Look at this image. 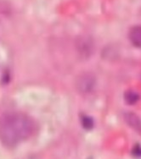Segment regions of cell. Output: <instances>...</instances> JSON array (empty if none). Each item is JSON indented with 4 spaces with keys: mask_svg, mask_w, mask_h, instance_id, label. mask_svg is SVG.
<instances>
[{
    "mask_svg": "<svg viewBox=\"0 0 141 159\" xmlns=\"http://www.w3.org/2000/svg\"><path fill=\"white\" fill-rule=\"evenodd\" d=\"M75 48L80 58L88 59L95 52V43L89 36H80L75 41Z\"/></svg>",
    "mask_w": 141,
    "mask_h": 159,
    "instance_id": "3957f363",
    "label": "cell"
},
{
    "mask_svg": "<svg viewBox=\"0 0 141 159\" xmlns=\"http://www.w3.org/2000/svg\"><path fill=\"white\" fill-rule=\"evenodd\" d=\"M139 97L137 92H134V91H129L124 94V100L128 104L133 105L135 104L139 101Z\"/></svg>",
    "mask_w": 141,
    "mask_h": 159,
    "instance_id": "8992f818",
    "label": "cell"
},
{
    "mask_svg": "<svg viewBox=\"0 0 141 159\" xmlns=\"http://www.w3.org/2000/svg\"><path fill=\"white\" fill-rule=\"evenodd\" d=\"M97 80L91 72H83L79 74L75 80V88L81 95L90 94L95 90Z\"/></svg>",
    "mask_w": 141,
    "mask_h": 159,
    "instance_id": "7a4b0ae2",
    "label": "cell"
},
{
    "mask_svg": "<svg viewBox=\"0 0 141 159\" xmlns=\"http://www.w3.org/2000/svg\"><path fill=\"white\" fill-rule=\"evenodd\" d=\"M82 125H83V128L89 129L93 128V126H94V121L89 116H83L82 118Z\"/></svg>",
    "mask_w": 141,
    "mask_h": 159,
    "instance_id": "52a82bcc",
    "label": "cell"
},
{
    "mask_svg": "<svg viewBox=\"0 0 141 159\" xmlns=\"http://www.w3.org/2000/svg\"><path fill=\"white\" fill-rule=\"evenodd\" d=\"M35 130V123L27 114L18 112L0 117V141L7 147H16L27 140Z\"/></svg>",
    "mask_w": 141,
    "mask_h": 159,
    "instance_id": "6da1fadb",
    "label": "cell"
},
{
    "mask_svg": "<svg viewBox=\"0 0 141 159\" xmlns=\"http://www.w3.org/2000/svg\"><path fill=\"white\" fill-rule=\"evenodd\" d=\"M125 122L132 128L134 130L141 133V119L140 118L134 113H126L124 114Z\"/></svg>",
    "mask_w": 141,
    "mask_h": 159,
    "instance_id": "277c9868",
    "label": "cell"
},
{
    "mask_svg": "<svg viewBox=\"0 0 141 159\" xmlns=\"http://www.w3.org/2000/svg\"><path fill=\"white\" fill-rule=\"evenodd\" d=\"M129 38L134 46L141 48V25H134L130 28Z\"/></svg>",
    "mask_w": 141,
    "mask_h": 159,
    "instance_id": "5b68a950",
    "label": "cell"
}]
</instances>
